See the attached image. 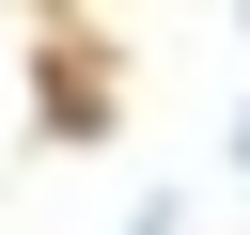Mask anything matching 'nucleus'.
I'll return each mask as SVG.
<instances>
[{"label":"nucleus","instance_id":"1","mask_svg":"<svg viewBox=\"0 0 250 235\" xmlns=\"http://www.w3.org/2000/svg\"><path fill=\"white\" fill-rule=\"evenodd\" d=\"M234 172H250V110H234Z\"/></svg>","mask_w":250,"mask_h":235}]
</instances>
